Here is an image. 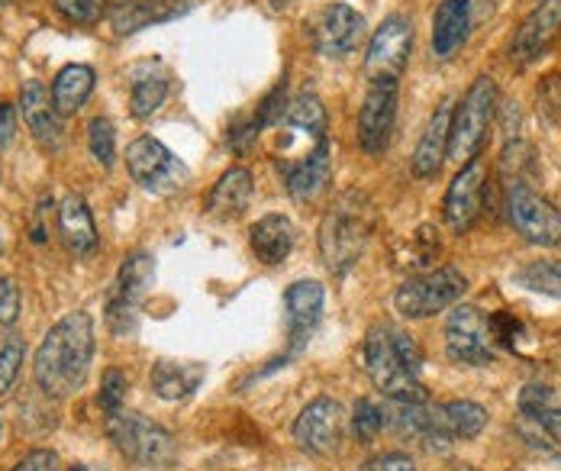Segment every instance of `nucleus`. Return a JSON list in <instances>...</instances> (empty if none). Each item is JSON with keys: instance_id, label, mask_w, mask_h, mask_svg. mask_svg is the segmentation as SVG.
<instances>
[{"instance_id": "nucleus-20", "label": "nucleus", "mask_w": 561, "mask_h": 471, "mask_svg": "<svg viewBox=\"0 0 561 471\" xmlns=\"http://www.w3.org/2000/svg\"><path fill=\"white\" fill-rule=\"evenodd\" d=\"M471 33V0H443L433 16V53L436 59H451Z\"/></svg>"}, {"instance_id": "nucleus-31", "label": "nucleus", "mask_w": 561, "mask_h": 471, "mask_svg": "<svg viewBox=\"0 0 561 471\" xmlns=\"http://www.w3.org/2000/svg\"><path fill=\"white\" fill-rule=\"evenodd\" d=\"M284 123L313 139H327V107L317 94H297L284 111Z\"/></svg>"}, {"instance_id": "nucleus-39", "label": "nucleus", "mask_w": 561, "mask_h": 471, "mask_svg": "<svg viewBox=\"0 0 561 471\" xmlns=\"http://www.w3.org/2000/svg\"><path fill=\"white\" fill-rule=\"evenodd\" d=\"M10 471H58V456L53 449H33Z\"/></svg>"}, {"instance_id": "nucleus-37", "label": "nucleus", "mask_w": 561, "mask_h": 471, "mask_svg": "<svg viewBox=\"0 0 561 471\" xmlns=\"http://www.w3.org/2000/svg\"><path fill=\"white\" fill-rule=\"evenodd\" d=\"M126 391H129V378L119 371V368H107L104 371V381H101V394H98V404L104 407V413L111 416L123 407L126 401Z\"/></svg>"}, {"instance_id": "nucleus-23", "label": "nucleus", "mask_w": 561, "mask_h": 471, "mask_svg": "<svg viewBox=\"0 0 561 471\" xmlns=\"http://www.w3.org/2000/svg\"><path fill=\"white\" fill-rule=\"evenodd\" d=\"M187 10L184 0H126L119 3L111 13L113 30L119 36L126 33H136V30H146L149 23H165V20H174Z\"/></svg>"}, {"instance_id": "nucleus-18", "label": "nucleus", "mask_w": 561, "mask_h": 471, "mask_svg": "<svg viewBox=\"0 0 561 471\" xmlns=\"http://www.w3.org/2000/svg\"><path fill=\"white\" fill-rule=\"evenodd\" d=\"M284 169V181H287V191L290 197L297 200H313L320 191H327L330 177H333V146L330 139H320L307 156L300 159H290V162H280Z\"/></svg>"}, {"instance_id": "nucleus-25", "label": "nucleus", "mask_w": 561, "mask_h": 471, "mask_svg": "<svg viewBox=\"0 0 561 471\" xmlns=\"http://www.w3.org/2000/svg\"><path fill=\"white\" fill-rule=\"evenodd\" d=\"M252 191H255V184H252L249 169H229L210 191V200H207L210 217H220V220L239 217L252 204Z\"/></svg>"}, {"instance_id": "nucleus-26", "label": "nucleus", "mask_w": 561, "mask_h": 471, "mask_svg": "<svg viewBox=\"0 0 561 471\" xmlns=\"http://www.w3.org/2000/svg\"><path fill=\"white\" fill-rule=\"evenodd\" d=\"M94 91V68L91 65H65L53 81V104L61 117H71L84 107Z\"/></svg>"}, {"instance_id": "nucleus-33", "label": "nucleus", "mask_w": 561, "mask_h": 471, "mask_svg": "<svg viewBox=\"0 0 561 471\" xmlns=\"http://www.w3.org/2000/svg\"><path fill=\"white\" fill-rule=\"evenodd\" d=\"M388 426V413L381 411L375 401L362 398L352 411V433L362 439V443H375L381 436V429Z\"/></svg>"}, {"instance_id": "nucleus-24", "label": "nucleus", "mask_w": 561, "mask_h": 471, "mask_svg": "<svg viewBox=\"0 0 561 471\" xmlns=\"http://www.w3.org/2000/svg\"><path fill=\"white\" fill-rule=\"evenodd\" d=\"M249 245H252V252H255L259 262L280 265L290 255V249H294V223L287 217H280V214H268V217H262L252 227Z\"/></svg>"}, {"instance_id": "nucleus-35", "label": "nucleus", "mask_w": 561, "mask_h": 471, "mask_svg": "<svg viewBox=\"0 0 561 471\" xmlns=\"http://www.w3.org/2000/svg\"><path fill=\"white\" fill-rule=\"evenodd\" d=\"M88 146H91V156H94L104 169H111L113 159H116V136H113L111 119H91V126H88Z\"/></svg>"}, {"instance_id": "nucleus-27", "label": "nucleus", "mask_w": 561, "mask_h": 471, "mask_svg": "<svg viewBox=\"0 0 561 471\" xmlns=\"http://www.w3.org/2000/svg\"><path fill=\"white\" fill-rule=\"evenodd\" d=\"M152 391L162 401H181L187 394H194L204 381V365L194 361H159L149 375Z\"/></svg>"}, {"instance_id": "nucleus-28", "label": "nucleus", "mask_w": 561, "mask_h": 471, "mask_svg": "<svg viewBox=\"0 0 561 471\" xmlns=\"http://www.w3.org/2000/svg\"><path fill=\"white\" fill-rule=\"evenodd\" d=\"M519 411L523 416H529L533 423H539L556 446H561V401L559 394L546 384H526L519 394Z\"/></svg>"}, {"instance_id": "nucleus-32", "label": "nucleus", "mask_w": 561, "mask_h": 471, "mask_svg": "<svg viewBox=\"0 0 561 471\" xmlns=\"http://www.w3.org/2000/svg\"><path fill=\"white\" fill-rule=\"evenodd\" d=\"M165 94H169V81L162 74H142V78H136L133 81V97H129L133 117H152L162 107Z\"/></svg>"}, {"instance_id": "nucleus-21", "label": "nucleus", "mask_w": 561, "mask_h": 471, "mask_svg": "<svg viewBox=\"0 0 561 471\" xmlns=\"http://www.w3.org/2000/svg\"><path fill=\"white\" fill-rule=\"evenodd\" d=\"M20 107H23V119L33 129V136L46 146H58L61 139V114L56 111L49 91L43 81H26L20 91Z\"/></svg>"}, {"instance_id": "nucleus-41", "label": "nucleus", "mask_w": 561, "mask_h": 471, "mask_svg": "<svg viewBox=\"0 0 561 471\" xmlns=\"http://www.w3.org/2000/svg\"><path fill=\"white\" fill-rule=\"evenodd\" d=\"M381 471H416V466L410 462V456L393 452V456H388V459L381 462Z\"/></svg>"}, {"instance_id": "nucleus-44", "label": "nucleus", "mask_w": 561, "mask_h": 471, "mask_svg": "<svg viewBox=\"0 0 561 471\" xmlns=\"http://www.w3.org/2000/svg\"><path fill=\"white\" fill-rule=\"evenodd\" d=\"M0 436H3V420H0Z\"/></svg>"}, {"instance_id": "nucleus-42", "label": "nucleus", "mask_w": 561, "mask_h": 471, "mask_svg": "<svg viewBox=\"0 0 561 471\" xmlns=\"http://www.w3.org/2000/svg\"><path fill=\"white\" fill-rule=\"evenodd\" d=\"M65 471H101V469H94V466H71V469H65Z\"/></svg>"}, {"instance_id": "nucleus-46", "label": "nucleus", "mask_w": 561, "mask_h": 471, "mask_svg": "<svg viewBox=\"0 0 561 471\" xmlns=\"http://www.w3.org/2000/svg\"><path fill=\"white\" fill-rule=\"evenodd\" d=\"M458 471H471V469H468V466H461V469H458Z\"/></svg>"}, {"instance_id": "nucleus-7", "label": "nucleus", "mask_w": 561, "mask_h": 471, "mask_svg": "<svg viewBox=\"0 0 561 471\" xmlns=\"http://www.w3.org/2000/svg\"><path fill=\"white\" fill-rule=\"evenodd\" d=\"M156 278V259L149 252H133L126 255V262L119 265V275L113 282L111 295H107V326L116 336H126L136 330L139 320V307L152 288Z\"/></svg>"}, {"instance_id": "nucleus-22", "label": "nucleus", "mask_w": 561, "mask_h": 471, "mask_svg": "<svg viewBox=\"0 0 561 471\" xmlns=\"http://www.w3.org/2000/svg\"><path fill=\"white\" fill-rule=\"evenodd\" d=\"M58 233L75 255H91L98 249V227L84 197L68 194L58 207Z\"/></svg>"}, {"instance_id": "nucleus-40", "label": "nucleus", "mask_w": 561, "mask_h": 471, "mask_svg": "<svg viewBox=\"0 0 561 471\" xmlns=\"http://www.w3.org/2000/svg\"><path fill=\"white\" fill-rule=\"evenodd\" d=\"M13 133H16V111L7 101H0V149L13 139Z\"/></svg>"}, {"instance_id": "nucleus-3", "label": "nucleus", "mask_w": 561, "mask_h": 471, "mask_svg": "<svg viewBox=\"0 0 561 471\" xmlns=\"http://www.w3.org/2000/svg\"><path fill=\"white\" fill-rule=\"evenodd\" d=\"M365 371L371 384L393 404H426L420 375L400 358L391 326H371L365 340Z\"/></svg>"}, {"instance_id": "nucleus-8", "label": "nucleus", "mask_w": 561, "mask_h": 471, "mask_svg": "<svg viewBox=\"0 0 561 471\" xmlns=\"http://www.w3.org/2000/svg\"><path fill=\"white\" fill-rule=\"evenodd\" d=\"M126 169L136 177V184H142L149 194H178L191 181L187 165L171 152L165 142H159L152 136H139L136 142H129Z\"/></svg>"}, {"instance_id": "nucleus-6", "label": "nucleus", "mask_w": 561, "mask_h": 471, "mask_svg": "<svg viewBox=\"0 0 561 471\" xmlns=\"http://www.w3.org/2000/svg\"><path fill=\"white\" fill-rule=\"evenodd\" d=\"M465 291H468V278L458 268L446 265V268L403 282L393 295V303L407 320H426L455 307Z\"/></svg>"}, {"instance_id": "nucleus-47", "label": "nucleus", "mask_w": 561, "mask_h": 471, "mask_svg": "<svg viewBox=\"0 0 561 471\" xmlns=\"http://www.w3.org/2000/svg\"><path fill=\"white\" fill-rule=\"evenodd\" d=\"M3 3H10V0H0V7H3Z\"/></svg>"}, {"instance_id": "nucleus-15", "label": "nucleus", "mask_w": 561, "mask_h": 471, "mask_svg": "<svg viewBox=\"0 0 561 471\" xmlns=\"http://www.w3.org/2000/svg\"><path fill=\"white\" fill-rule=\"evenodd\" d=\"M365 36V16L358 10H352L348 3H330L313 30V43L317 53L327 59H345L358 49Z\"/></svg>"}, {"instance_id": "nucleus-34", "label": "nucleus", "mask_w": 561, "mask_h": 471, "mask_svg": "<svg viewBox=\"0 0 561 471\" xmlns=\"http://www.w3.org/2000/svg\"><path fill=\"white\" fill-rule=\"evenodd\" d=\"M23 358H26V343L20 336H0V398L13 388Z\"/></svg>"}, {"instance_id": "nucleus-1", "label": "nucleus", "mask_w": 561, "mask_h": 471, "mask_svg": "<svg viewBox=\"0 0 561 471\" xmlns=\"http://www.w3.org/2000/svg\"><path fill=\"white\" fill-rule=\"evenodd\" d=\"M94 361V320L84 310L61 317L33 358V378L46 398H68L84 388Z\"/></svg>"}, {"instance_id": "nucleus-14", "label": "nucleus", "mask_w": 561, "mask_h": 471, "mask_svg": "<svg viewBox=\"0 0 561 471\" xmlns=\"http://www.w3.org/2000/svg\"><path fill=\"white\" fill-rule=\"evenodd\" d=\"M393 119H397V81H371L358 114V146L368 156H381L391 146Z\"/></svg>"}, {"instance_id": "nucleus-30", "label": "nucleus", "mask_w": 561, "mask_h": 471, "mask_svg": "<svg viewBox=\"0 0 561 471\" xmlns=\"http://www.w3.org/2000/svg\"><path fill=\"white\" fill-rule=\"evenodd\" d=\"M513 285H519L533 295L561 297V259L526 262L519 272H513Z\"/></svg>"}, {"instance_id": "nucleus-17", "label": "nucleus", "mask_w": 561, "mask_h": 471, "mask_svg": "<svg viewBox=\"0 0 561 471\" xmlns=\"http://www.w3.org/2000/svg\"><path fill=\"white\" fill-rule=\"evenodd\" d=\"M323 303L327 291L320 282H294L284 295L287 307V336H290V353L304 349L313 336V330L323 320Z\"/></svg>"}, {"instance_id": "nucleus-45", "label": "nucleus", "mask_w": 561, "mask_h": 471, "mask_svg": "<svg viewBox=\"0 0 561 471\" xmlns=\"http://www.w3.org/2000/svg\"><path fill=\"white\" fill-rule=\"evenodd\" d=\"M0 252H3V236H0Z\"/></svg>"}, {"instance_id": "nucleus-5", "label": "nucleus", "mask_w": 561, "mask_h": 471, "mask_svg": "<svg viewBox=\"0 0 561 471\" xmlns=\"http://www.w3.org/2000/svg\"><path fill=\"white\" fill-rule=\"evenodd\" d=\"M497 114V84L494 78L481 74L468 94L461 97V104L451 111V129H449V159L465 165L471 159H478L484 139H488V129L494 123Z\"/></svg>"}, {"instance_id": "nucleus-38", "label": "nucleus", "mask_w": 561, "mask_h": 471, "mask_svg": "<svg viewBox=\"0 0 561 471\" xmlns=\"http://www.w3.org/2000/svg\"><path fill=\"white\" fill-rule=\"evenodd\" d=\"M20 320V288L0 275V326H13Z\"/></svg>"}, {"instance_id": "nucleus-9", "label": "nucleus", "mask_w": 561, "mask_h": 471, "mask_svg": "<svg viewBox=\"0 0 561 471\" xmlns=\"http://www.w3.org/2000/svg\"><path fill=\"white\" fill-rule=\"evenodd\" d=\"M506 220L533 245H546V249L561 245V210L552 207L546 197H539L529 184L506 187Z\"/></svg>"}, {"instance_id": "nucleus-36", "label": "nucleus", "mask_w": 561, "mask_h": 471, "mask_svg": "<svg viewBox=\"0 0 561 471\" xmlns=\"http://www.w3.org/2000/svg\"><path fill=\"white\" fill-rule=\"evenodd\" d=\"M56 10L68 23L91 26V23H98L104 16L107 0H56Z\"/></svg>"}, {"instance_id": "nucleus-12", "label": "nucleus", "mask_w": 561, "mask_h": 471, "mask_svg": "<svg viewBox=\"0 0 561 471\" xmlns=\"http://www.w3.org/2000/svg\"><path fill=\"white\" fill-rule=\"evenodd\" d=\"M342 436H345V411L333 398L310 401L294 423V439L313 456H333Z\"/></svg>"}, {"instance_id": "nucleus-10", "label": "nucleus", "mask_w": 561, "mask_h": 471, "mask_svg": "<svg viewBox=\"0 0 561 471\" xmlns=\"http://www.w3.org/2000/svg\"><path fill=\"white\" fill-rule=\"evenodd\" d=\"M446 353L458 365H491L497 358V340L491 330V317L478 307H455L446 326Z\"/></svg>"}, {"instance_id": "nucleus-2", "label": "nucleus", "mask_w": 561, "mask_h": 471, "mask_svg": "<svg viewBox=\"0 0 561 471\" xmlns=\"http://www.w3.org/2000/svg\"><path fill=\"white\" fill-rule=\"evenodd\" d=\"M375 233V210L362 194H342L320 223V255L333 275H345Z\"/></svg>"}, {"instance_id": "nucleus-19", "label": "nucleus", "mask_w": 561, "mask_h": 471, "mask_svg": "<svg viewBox=\"0 0 561 471\" xmlns=\"http://www.w3.org/2000/svg\"><path fill=\"white\" fill-rule=\"evenodd\" d=\"M451 111H455L451 101H443V104L436 107V114L430 117V126H426V133H423V139H420V146H416V152H413V162H410V169H413V175L416 177L439 175L443 159L449 156Z\"/></svg>"}, {"instance_id": "nucleus-43", "label": "nucleus", "mask_w": 561, "mask_h": 471, "mask_svg": "<svg viewBox=\"0 0 561 471\" xmlns=\"http://www.w3.org/2000/svg\"><path fill=\"white\" fill-rule=\"evenodd\" d=\"M275 7H278V10L280 7H290V0H275Z\"/></svg>"}, {"instance_id": "nucleus-11", "label": "nucleus", "mask_w": 561, "mask_h": 471, "mask_svg": "<svg viewBox=\"0 0 561 471\" xmlns=\"http://www.w3.org/2000/svg\"><path fill=\"white\" fill-rule=\"evenodd\" d=\"M410 49H413V23L403 13H393L371 36L368 59H365L368 81H400Z\"/></svg>"}, {"instance_id": "nucleus-13", "label": "nucleus", "mask_w": 561, "mask_h": 471, "mask_svg": "<svg viewBox=\"0 0 561 471\" xmlns=\"http://www.w3.org/2000/svg\"><path fill=\"white\" fill-rule=\"evenodd\" d=\"M484 191H488V169L481 159H471L458 169V175L451 177L449 191H446V223L451 233H468L474 227V220L481 217L484 207Z\"/></svg>"}, {"instance_id": "nucleus-29", "label": "nucleus", "mask_w": 561, "mask_h": 471, "mask_svg": "<svg viewBox=\"0 0 561 471\" xmlns=\"http://www.w3.org/2000/svg\"><path fill=\"white\" fill-rule=\"evenodd\" d=\"M436 423L449 439H474L488 426V411L474 401H449L436 407Z\"/></svg>"}, {"instance_id": "nucleus-16", "label": "nucleus", "mask_w": 561, "mask_h": 471, "mask_svg": "<svg viewBox=\"0 0 561 471\" xmlns=\"http://www.w3.org/2000/svg\"><path fill=\"white\" fill-rule=\"evenodd\" d=\"M561 30V0H536V7L526 13L519 23L513 43H510V59L519 65L536 61L559 36Z\"/></svg>"}, {"instance_id": "nucleus-4", "label": "nucleus", "mask_w": 561, "mask_h": 471, "mask_svg": "<svg viewBox=\"0 0 561 471\" xmlns=\"http://www.w3.org/2000/svg\"><path fill=\"white\" fill-rule=\"evenodd\" d=\"M107 436L119 456L136 462L139 469L165 471L178 459V443L165 426L146 420L142 413L116 411L107 416Z\"/></svg>"}]
</instances>
